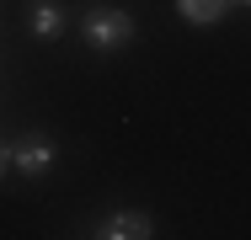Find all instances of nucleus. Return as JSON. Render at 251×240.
Returning a JSON list of instances; mask_svg holds the SVG:
<instances>
[{
	"instance_id": "1",
	"label": "nucleus",
	"mask_w": 251,
	"mask_h": 240,
	"mask_svg": "<svg viewBox=\"0 0 251 240\" xmlns=\"http://www.w3.org/2000/svg\"><path fill=\"white\" fill-rule=\"evenodd\" d=\"M128 38H134V16H128V11L101 5V11H91V16H86V43L101 48V53H112L118 43H128Z\"/></svg>"
},
{
	"instance_id": "2",
	"label": "nucleus",
	"mask_w": 251,
	"mask_h": 240,
	"mask_svg": "<svg viewBox=\"0 0 251 240\" xmlns=\"http://www.w3.org/2000/svg\"><path fill=\"white\" fill-rule=\"evenodd\" d=\"M5 160H11L22 176H43V171L53 166V144L49 139H16L11 149H5Z\"/></svg>"
},
{
	"instance_id": "3",
	"label": "nucleus",
	"mask_w": 251,
	"mask_h": 240,
	"mask_svg": "<svg viewBox=\"0 0 251 240\" xmlns=\"http://www.w3.org/2000/svg\"><path fill=\"white\" fill-rule=\"evenodd\" d=\"M101 240H145L150 235V214H107L97 224Z\"/></svg>"
},
{
	"instance_id": "4",
	"label": "nucleus",
	"mask_w": 251,
	"mask_h": 240,
	"mask_svg": "<svg viewBox=\"0 0 251 240\" xmlns=\"http://www.w3.org/2000/svg\"><path fill=\"white\" fill-rule=\"evenodd\" d=\"M176 11H182L193 27H208V22H219V16L230 11V0H176Z\"/></svg>"
},
{
	"instance_id": "5",
	"label": "nucleus",
	"mask_w": 251,
	"mask_h": 240,
	"mask_svg": "<svg viewBox=\"0 0 251 240\" xmlns=\"http://www.w3.org/2000/svg\"><path fill=\"white\" fill-rule=\"evenodd\" d=\"M32 32L38 38H53L59 32V5H32Z\"/></svg>"
},
{
	"instance_id": "6",
	"label": "nucleus",
	"mask_w": 251,
	"mask_h": 240,
	"mask_svg": "<svg viewBox=\"0 0 251 240\" xmlns=\"http://www.w3.org/2000/svg\"><path fill=\"white\" fill-rule=\"evenodd\" d=\"M0 171H5V149H0Z\"/></svg>"
},
{
	"instance_id": "7",
	"label": "nucleus",
	"mask_w": 251,
	"mask_h": 240,
	"mask_svg": "<svg viewBox=\"0 0 251 240\" xmlns=\"http://www.w3.org/2000/svg\"><path fill=\"white\" fill-rule=\"evenodd\" d=\"M230 5H251V0H230Z\"/></svg>"
}]
</instances>
